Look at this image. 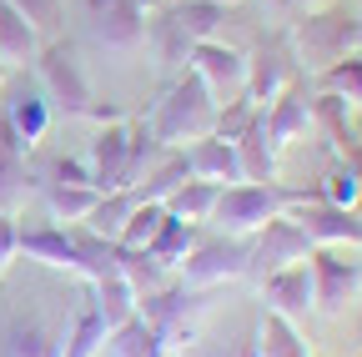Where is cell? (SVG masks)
<instances>
[{
  "label": "cell",
  "instance_id": "obj_29",
  "mask_svg": "<svg viewBox=\"0 0 362 357\" xmlns=\"http://www.w3.org/2000/svg\"><path fill=\"white\" fill-rule=\"evenodd\" d=\"M116 247H121V242H116ZM116 267H121V277L131 282L136 297H146V292H156V287L171 282V272H166V267H161L146 247H121V252H116Z\"/></svg>",
  "mask_w": 362,
  "mask_h": 357
},
{
  "label": "cell",
  "instance_id": "obj_22",
  "mask_svg": "<svg viewBox=\"0 0 362 357\" xmlns=\"http://www.w3.org/2000/svg\"><path fill=\"white\" fill-rule=\"evenodd\" d=\"M106 342H111L106 317L96 312V302H86V307H81V317L61 332V357H101Z\"/></svg>",
  "mask_w": 362,
  "mask_h": 357
},
{
  "label": "cell",
  "instance_id": "obj_18",
  "mask_svg": "<svg viewBox=\"0 0 362 357\" xmlns=\"http://www.w3.org/2000/svg\"><path fill=\"white\" fill-rule=\"evenodd\" d=\"M187 166L197 182H211V187H232V182H247L242 176V156H237V141H226V136H202L187 146Z\"/></svg>",
  "mask_w": 362,
  "mask_h": 357
},
{
  "label": "cell",
  "instance_id": "obj_12",
  "mask_svg": "<svg viewBox=\"0 0 362 357\" xmlns=\"http://www.w3.org/2000/svg\"><path fill=\"white\" fill-rule=\"evenodd\" d=\"M86 171L96 192H121L131 187V121H106L96 131V141L86 146Z\"/></svg>",
  "mask_w": 362,
  "mask_h": 357
},
{
  "label": "cell",
  "instance_id": "obj_27",
  "mask_svg": "<svg viewBox=\"0 0 362 357\" xmlns=\"http://www.w3.org/2000/svg\"><path fill=\"white\" fill-rule=\"evenodd\" d=\"M141 201L131 187H121V192H101L96 197V206H90V216L81 221V227H90L96 237H106V242H121V227H126V216H131V206Z\"/></svg>",
  "mask_w": 362,
  "mask_h": 357
},
{
  "label": "cell",
  "instance_id": "obj_7",
  "mask_svg": "<svg viewBox=\"0 0 362 357\" xmlns=\"http://www.w3.org/2000/svg\"><path fill=\"white\" fill-rule=\"evenodd\" d=\"M176 282L192 287V292H206L216 282H237L247 277V237H197V247L187 252V262L176 267Z\"/></svg>",
  "mask_w": 362,
  "mask_h": 357
},
{
  "label": "cell",
  "instance_id": "obj_11",
  "mask_svg": "<svg viewBox=\"0 0 362 357\" xmlns=\"http://www.w3.org/2000/svg\"><path fill=\"white\" fill-rule=\"evenodd\" d=\"M187 71H197V76H202V86L211 91V101H216V106L237 101V96L247 91V56H242V51H232V46H221L216 35H211V40H197V46H192Z\"/></svg>",
  "mask_w": 362,
  "mask_h": 357
},
{
  "label": "cell",
  "instance_id": "obj_28",
  "mask_svg": "<svg viewBox=\"0 0 362 357\" xmlns=\"http://www.w3.org/2000/svg\"><path fill=\"white\" fill-rule=\"evenodd\" d=\"M40 192H45V206H51V221H61V227H81L101 197L96 187H66V182H45Z\"/></svg>",
  "mask_w": 362,
  "mask_h": 357
},
{
  "label": "cell",
  "instance_id": "obj_16",
  "mask_svg": "<svg viewBox=\"0 0 362 357\" xmlns=\"http://www.w3.org/2000/svg\"><path fill=\"white\" fill-rule=\"evenodd\" d=\"M16 257L76 277V242H71V227H61V221H21L16 227Z\"/></svg>",
  "mask_w": 362,
  "mask_h": 357
},
{
  "label": "cell",
  "instance_id": "obj_30",
  "mask_svg": "<svg viewBox=\"0 0 362 357\" xmlns=\"http://www.w3.org/2000/svg\"><path fill=\"white\" fill-rule=\"evenodd\" d=\"M216 192H221V187L197 182V176H192V182H181V187L166 197V211H171V216H181V221H197V227H202V221H211Z\"/></svg>",
  "mask_w": 362,
  "mask_h": 357
},
{
  "label": "cell",
  "instance_id": "obj_34",
  "mask_svg": "<svg viewBox=\"0 0 362 357\" xmlns=\"http://www.w3.org/2000/svg\"><path fill=\"white\" fill-rule=\"evenodd\" d=\"M257 352H262V357H312L307 342L297 337V327H292L287 317H277V312H267L262 337H257Z\"/></svg>",
  "mask_w": 362,
  "mask_h": 357
},
{
  "label": "cell",
  "instance_id": "obj_2",
  "mask_svg": "<svg viewBox=\"0 0 362 357\" xmlns=\"http://www.w3.org/2000/svg\"><path fill=\"white\" fill-rule=\"evenodd\" d=\"M292 46H297V51H292L297 66H307V71L317 76V71L337 66L342 56L362 51V16H357L352 6L307 11V16L297 21V30H292Z\"/></svg>",
  "mask_w": 362,
  "mask_h": 357
},
{
  "label": "cell",
  "instance_id": "obj_42",
  "mask_svg": "<svg viewBox=\"0 0 362 357\" xmlns=\"http://www.w3.org/2000/svg\"><path fill=\"white\" fill-rule=\"evenodd\" d=\"M242 357H262V352H257V342H252V347H247V352H242Z\"/></svg>",
  "mask_w": 362,
  "mask_h": 357
},
{
  "label": "cell",
  "instance_id": "obj_17",
  "mask_svg": "<svg viewBox=\"0 0 362 357\" xmlns=\"http://www.w3.org/2000/svg\"><path fill=\"white\" fill-rule=\"evenodd\" d=\"M262 302H267V312H277V317H287V322L307 317L312 312V267L292 262V267H282V272L262 277Z\"/></svg>",
  "mask_w": 362,
  "mask_h": 357
},
{
  "label": "cell",
  "instance_id": "obj_19",
  "mask_svg": "<svg viewBox=\"0 0 362 357\" xmlns=\"http://www.w3.org/2000/svg\"><path fill=\"white\" fill-rule=\"evenodd\" d=\"M25 146L16 141V131L6 126V116H0V211L21 216L25 197H30V166H25Z\"/></svg>",
  "mask_w": 362,
  "mask_h": 357
},
{
  "label": "cell",
  "instance_id": "obj_15",
  "mask_svg": "<svg viewBox=\"0 0 362 357\" xmlns=\"http://www.w3.org/2000/svg\"><path fill=\"white\" fill-rule=\"evenodd\" d=\"M0 357H61V332L40 312L0 307Z\"/></svg>",
  "mask_w": 362,
  "mask_h": 357
},
{
  "label": "cell",
  "instance_id": "obj_39",
  "mask_svg": "<svg viewBox=\"0 0 362 357\" xmlns=\"http://www.w3.org/2000/svg\"><path fill=\"white\" fill-rule=\"evenodd\" d=\"M16 227H21V216H11V211H0V282H6V272H11V262H16Z\"/></svg>",
  "mask_w": 362,
  "mask_h": 357
},
{
  "label": "cell",
  "instance_id": "obj_24",
  "mask_svg": "<svg viewBox=\"0 0 362 357\" xmlns=\"http://www.w3.org/2000/svg\"><path fill=\"white\" fill-rule=\"evenodd\" d=\"M197 237H202V232H197V221H181V216H171V211H166V221L156 227V237L146 242V252L166 267V272H176V267L187 262V252L197 247Z\"/></svg>",
  "mask_w": 362,
  "mask_h": 357
},
{
  "label": "cell",
  "instance_id": "obj_13",
  "mask_svg": "<svg viewBox=\"0 0 362 357\" xmlns=\"http://www.w3.org/2000/svg\"><path fill=\"white\" fill-rule=\"evenodd\" d=\"M86 21H90V35L106 51H136V46H146L151 16H146L141 0H86Z\"/></svg>",
  "mask_w": 362,
  "mask_h": 357
},
{
  "label": "cell",
  "instance_id": "obj_31",
  "mask_svg": "<svg viewBox=\"0 0 362 357\" xmlns=\"http://www.w3.org/2000/svg\"><path fill=\"white\" fill-rule=\"evenodd\" d=\"M317 91L322 96H337V101H362V51L342 56L337 66L317 71Z\"/></svg>",
  "mask_w": 362,
  "mask_h": 357
},
{
  "label": "cell",
  "instance_id": "obj_37",
  "mask_svg": "<svg viewBox=\"0 0 362 357\" xmlns=\"http://www.w3.org/2000/svg\"><path fill=\"white\" fill-rule=\"evenodd\" d=\"M11 6L35 25L40 40H56L61 35V0H11Z\"/></svg>",
  "mask_w": 362,
  "mask_h": 357
},
{
  "label": "cell",
  "instance_id": "obj_5",
  "mask_svg": "<svg viewBox=\"0 0 362 357\" xmlns=\"http://www.w3.org/2000/svg\"><path fill=\"white\" fill-rule=\"evenodd\" d=\"M307 267H312V307L317 312L342 317L347 307L362 302V257H357V247H312Z\"/></svg>",
  "mask_w": 362,
  "mask_h": 357
},
{
  "label": "cell",
  "instance_id": "obj_10",
  "mask_svg": "<svg viewBox=\"0 0 362 357\" xmlns=\"http://www.w3.org/2000/svg\"><path fill=\"white\" fill-rule=\"evenodd\" d=\"M302 76V66H297V56H292V40L287 35H277V40H262V46L247 56V101L252 106H272L287 86Z\"/></svg>",
  "mask_w": 362,
  "mask_h": 357
},
{
  "label": "cell",
  "instance_id": "obj_26",
  "mask_svg": "<svg viewBox=\"0 0 362 357\" xmlns=\"http://www.w3.org/2000/svg\"><path fill=\"white\" fill-rule=\"evenodd\" d=\"M166 16L197 46V40H211L216 35V25L226 21V6H216V0H176V6H166Z\"/></svg>",
  "mask_w": 362,
  "mask_h": 357
},
{
  "label": "cell",
  "instance_id": "obj_9",
  "mask_svg": "<svg viewBox=\"0 0 362 357\" xmlns=\"http://www.w3.org/2000/svg\"><path fill=\"white\" fill-rule=\"evenodd\" d=\"M197 307H202V292L181 287V282H166V287H156L146 297H136V317L161 337V347H176L181 337H192Z\"/></svg>",
  "mask_w": 362,
  "mask_h": 357
},
{
  "label": "cell",
  "instance_id": "obj_32",
  "mask_svg": "<svg viewBox=\"0 0 362 357\" xmlns=\"http://www.w3.org/2000/svg\"><path fill=\"white\" fill-rule=\"evenodd\" d=\"M96 287V312L106 317V327L116 332L121 322H131L136 317V292H131V282L126 277H106V282H90Z\"/></svg>",
  "mask_w": 362,
  "mask_h": 357
},
{
  "label": "cell",
  "instance_id": "obj_38",
  "mask_svg": "<svg viewBox=\"0 0 362 357\" xmlns=\"http://www.w3.org/2000/svg\"><path fill=\"white\" fill-rule=\"evenodd\" d=\"M317 197L332 201V206H357V201H362V182L352 176V166H337V171L327 176V182L317 187Z\"/></svg>",
  "mask_w": 362,
  "mask_h": 357
},
{
  "label": "cell",
  "instance_id": "obj_21",
  "mask_svg": "<svg viewBox=\"0 0 362 357\" xmlns=\"http://www.w3.org/2000/svg\"><path fill=\"white\" fill-rule=\"evenodd\" d=\"M6 126L16 131V141L25 151H35V141L45 136V126H51V101H45V91H30V86H21V91L6 101Z\"/></svg>",
  "mask_w": 362,
  "mask_h": 357
},
{
  "label": "cell",
  "instance_id": "obj_6",
  "mask_svg": "<svg viewBox=\"0 0 362 357\" xmlns=\"http://www.w3.org/2000/svg\"><path fill=\"white\" fill-rule=\"evenodd\" d=\"M287 216L307 232L312 247H357L362 252V211L357 206H332L317 192H297Z\"/></svg>",
  "mask_w": 362,
  "mask_h": 357
},
{
  "label": "cell",
  "instance_id": "obj_4",
  "mask_svg": "<svg viewBox=\"0 0 362 357\" xmlns=\"http://www.w3.org/2000/svg\"><path fill=\"white\" fill-rule=\"evenodd\" d=\"M297 192L277 187V182H232L216 192V206H211V221L226 232V237H252L262 232L272 216H282L292 206Z\"/></svg>",
  "mask_w": 362,
  "mask_h": 357
},
{
  "label": "cell",
  "instance_id": "obj_36",
  "mask_svg": "<svg viewBox=\"0 0 362 357\" xmlns=\"http://www.w3.org/2000/svg\"><path fill=\"white\" fill-rule=\"evenodd\" d=\"M161 221H166V206L161 201H136L131 216H126V227H121V247H146L156 237Z\"/></svg>",
  "mask_w": 362,
  "mask_h": 357
},
{
  "label": "cell",
  "instance_id": "obj_3",
  "mask_svg": "<svg viewBox=\"0 0 362 357\" xmlns=\"http://www.w3.org/2000/svg\"><path fill=\"white\" fill-rule=\"evenodd\" d=\"M35 71H40L45 101H51L61 116H90L96 91H90V76H86V66H81L76 40H66V35L45 40V46L35 51Z\"/></svg>",
  "mask_w": 362,
  "mask_h": 357
},
{
  "label": "cell",
  "instance_id": "obj_20",
  "mask_svg": "<svg viewBox=\"0 0 362 357\" xmlns=\"http://www.w3.org/2000/svg\"><path fill=\"white\" fill-rule=\"evenodd\" d=\"M237 156L247 182H277V146L267 136V106H257L252 121L237 131Z\"/></svg>",
  "mask_w": 362,
  "mask_h": 357
},
{
  "label": "cell",
  "instance_id": "obj_8",
  "mask_svg": "<svg viewBox=\"0 0 362 357\" xmlns=\"http://www.w3.org/2000/svg\"><path fill=\"white\" fill-rule=\"evenodd\" d=\"M312 257V242H307V232L297 227V221L282 211V216H272L262 232H252L247 237V277H272V272H282V267H292V262H307Z\"/></svg>",
  "mask_w": 362,
  "mask_h": 357
},
{
  "label": "cell",
  "instance_id": "obj_33",
  "mask_svg": "<svg viewBox=\"0 0 362 357\" xmlns=\"http://www.w3.org/2000/svg\"><path fill=\"white\" fill-rule=\"evenodd\" d=\"M146 40L156 46V61H161V66H187V61H192V40L176 30V21H171L166 11H161L156 21H146Z\"/></svg>",
  "mask_w": 362,
  "mask_h": 357
},
{
  "label": "cell",
  "instance_id": "obj_1",
  "mask_svg": "<svg viewBox=\"0 0 362 357\" xmlns=\"http://www.w3.org/2000/svg\"><path fill=\"white\" fill-rule=\"evenodd\" d=\"M216 111H221V106L211 101V91L202 86V76L187 71L181 81H171V91L156 101V111L146 116V126L156 131L161 146L187 151V141H202V136H211V131H216Z\"/></svg>",
  "mask_w": 362,
  "mask_h": 357
},
{
  "label": "cell",
  "instance_id": "obj_25",
  "mask_svg": "<svg viewBox=\"0 0 362 357\" xmlns=\"http://www.w3.org/2000/svg\"><path fill=\"white\" fill-rule=\"evenodd\" d=\"M181 182H192V166H187V151H161V161L146 171V182H136L131 192L141 197V201H161L166 206V197L181 187Z\"/></svg>",
  "mask_w": 362,
  "mask_h": 357
},
{
  "label": "cell",
  "instance_id": "obj_14",
  "mask_svg": "<svg viewBox=\"0 0 362 357\" xmlns=\"http://www.w3.org/2000/svg\"><path fill=\"white\" fill-rule=\"evenodd\" d=\"M312 121H317V91L297 76L287 91L267 106V136H272V146H277V156L307 136V126H312Z\"/></svg>",
  "mask_w": 362,
  "mask_h": 357
},
{
  "label": "cell",
  "instance_id": "obj_43",
  "mask_svg": "<svg viewBox=\"0 0 362 357\" xmlns=\"http://www.w3.org/2000/svg\"><path fill=\"white\" fill-rule=\"evenodd\" d=\"M216 6H237V0H216Z\"/></svg>",
  "mask_w": 362,
  "mask_h": 357
},
{
  "label": "cell",
  "instance_id": "obj_40",
  "mask_svg": "<svg viewBox=\"0 0 362 357\" xmlns=\"http://www.w3.org/2000/svg\"><path fill=\"white\" fill-rule=\"evenodd\" d=\"M51 182H66V187H90V171H86V161L61 156V161H51Z\"/></svg>",
  "mask_w": 362,
  "mask_h": 357
},
{
  "label": "cell",
  "instance_id": "obj_35",
  "mask_svg": "<svg viewBox=\"0 0 362 357\" xmlns=\"http://www.w3.org/2000/svg\"><path fill=\"white\" fill-rule=\"evenodd\" d=\"M111 352H116V357H166L161 337H156L141 317H131V322H121V327L111 332Z\"/></svg>",
  "mask_w": 362,
  "mask_h": 357
},
{
  "label": "cell",
  "instance_id": "obj_23",
  "mask_svg": "<svg viewBox=\"0 0 362 357\" xmlns=\"http://www.w3.org/2000/svg\"><path fill=\"white\" fill-rule=\"evenodd\" d=\"M45 46V40L35 35V25L11 6V0H0V56H6V66H21V61H35V51Z\"/></svg>",
  "mask_w": 362,
  "mask_h": 357
},
{
  "label": "cell",
  "instance_id": "obj_41",
  "mask_svg": "<svg viewBox=\"0 0 362 357\" xmlns=\"http://www.w3.org/2000/svg\"><path fill=\"white\" fill-rule=\"evenodd\" d=\"M287 6H302V11H317V6H322V0H287Z\"/></svg>",
  "mask_w": 362,
  "mask_h": 357
}]
</instances>
